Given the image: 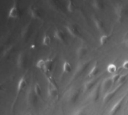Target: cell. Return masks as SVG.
<instances>
[{"instance_id":"8fae6325","label":"cell","mask_w":128,"mask_h":115,"mask_svg":"<svg viewBox=\"0 0 128 115\" xmlns=\"http://www.w3.org/2000/svg\"><path fill=\"white\" fill-rule=\"evenodd\" d=\"M25 64V55L22 52H20L16 58V66L19 68H22Z\"/></svg>"},{"instance_id":"7402d4cb","label":"cell","mask_w":128,"mask_h":115,"mask_svg":"<svg viewBox=\"0 0 128 115\" xmlns=\"http://www.w3.org/2000/svg\"><path fill=\"white\" fill-rule=\"evenodd\" d=\"M34 93L35 94V95L37 97H41L42 90H41V87L39 85V83H36L34 85Z\"/></svg>"},{"instance_id":"83f0119b","label":"cell","mask_w":128,"mask_h":115,"mask_svg":"<svg viewBox=\"0 0 128 115\" xmlns=\"http://www.w3.org/2000/svg\"><path fill=\"white\" fill-rule=\"evenodd\" d=\"M74 115H86V112H85V111L83 109H80V110H78V111H76L75 112Z\"/></svg>"},{"instance_id":"e0dca14e","label":"cell","mask_w":128,"mask_h":115,"mask_svg":"<svg viewBox=\"0 0 128 115\" xmlns=\"http://www.w3.org/2000/svg\"><path fill=\"white\" fill-rule=\"evenodd\" d=\"M72 70V67H71V65L69 62L68 61H65L64 62L63 64V66H62V71L64 73H70Z\"/></svg>"},{"instance_id":"5bb4252c","label":"cell","mask_w":128,"mask_h":115,"mask_svg":"<svg viewBox=\"0 0 128 115\" xmlns=\"http://www.w3.org/2000/svg\"><path fill=\"white\" fill-rule=\"evenodd\" d=\"M96 82H97V80H96V79H92V80H90V81L86 82L84 84V86H83V90H84V91L86 92V91H88V90L92 89V87L94 85V84H95Z\"/></svg>"},{"instance_id":"cb8c5ba5","label":"cell","mask_w":128,"mask_h":115,"mask_svg":"<svg viewBox=\"0 0 128 115\" xmlns=\"http://www.w3.org/2000/svg\"><path fill=\"white\" fill-rule=\"evenodd\" d=\"M50 43H51V38H50V37L49 35H47V34H45L44 36V37H43V39H42V44L44 46H49L50 44Z\"/></svg>"},{"instance_id":"9a60e30c","label":"cell","mask_w":128,"mask_h":115,"mask_svg":"<svg viewBox=\"0 0 128 115\" xmlns=\"http://www.w3.org/2000/svg\"><path fill=\"white\" fill-rule=\"evenodd\" d=\"M92 7L94 9H95L97 10H101L104 7V3L102 1H92Z\"/></svg>"},{"instance_id":"484cf974","label":"cell","mask_w":128,"mask_h":115,"mask_svg":"<svg viewBox=\"0 0 128 115\" xmlns=\"http://www.w3.org/2000/svg\"><path fill=\"white\" fill-rule=\"evenodd\" d=\"M66 7H67V10L69 13H73L74 11V10H75V6H74L73 1H68Z\"/></svg>"},{"instance_id":"603a6c76","label":"cell","mask_w":128,"mask_h":115,"mask_svg":"<svg viewBox=\"0 0 128 115\" xmlns=\"http://www.w3.org/2000/svg\"><path fill=\"white\" fill-rule=\"evenodd\" d=\"M46 65V60L44 59H39L36 63V67L40 70H44Z\"/></svg>"},{"instance_id":"8992f818","label":"cell","mask_w":128,"mask_h":115,"mask_svg":"<svg viewBox=\"0 0 128 115\" xmlns=\"http://www.w3.org/2000/svg\"><path fill=\"white\" fill-rule=\"evenodd\" d=\"M28 12L30 16L34 18V19H40V12L38 11V10L33 5H32L31 7H29L28 8Z\"/></svg>"},{"instance_id":"7c38bea8","label":"cell","mask_w":128,"mask_h":115,"mask_svg":"<svg viewBox=\"0 0 128 115\" xmlns=\"http://www.w3.org/2000/svg\"><path fill=\"white\" fill-rule=\"evenodd\" d=\"M112 84H113V81H112V76L110 77V78H108V79H106L104 81V82L102 83V85H101L102 89L104 90V91L108 90V89L111 87V85H112Z\"/></svg>"},{"instance_id":"3957f363","label":"cell","mask_w":128,"mask_h":115,"mask_svg":"<svg viewBox=\"0 0 128 115\" xmlns=\"http://www.w3.org/2000/svg\"><path fill=\"white\" fill-rule=\"evenodd\" d=\"M19 16V10L16 6V2L14 3L12 7L10 8L8 12V18L10 19H16Z\"/></svg>"},{"instance_id":"4316f807","label":"cell","mask_w":128,"mask_h":115,"mask_svg":"<svg viewBox=\"0 0 128 115\" xmlns=\"http://www.w3.org/2000/svg\"><path fill=\"white\" fill-rule=\"evenodd\" d=\"M128 75V74L121 75V76H120V77H119V79H118V82H117V83H118V84H119V85H122V84H123V83L125 82V80L127 79Z\"/></svg>"},{"instance_id":"52a82bcc","label":"cell","mask_w":128,"mask_h":115,"mask_svg":"<svg viewBox=\"0 0 128 115\" xmlns=\"http://www.w3.org/2000/svg\"><path fill=\"white\" fill-rule=\"evenodd\" d=\"M93 21H94V24L96 27V28L99 31H104V22L97 16L94 17L93 19Z\"/></svg>"},{"instance_id":"4fadbf2b","label":"cell","mask_w":128,"mask_h":115,"mask_svg":"<svg viewBox=\"0 0 128 115\" xmlns=\"http://www.w3.org/2000/svg\"><path fill=\"white\" fill-rule=\"evenodd\" d=\"M118 88H119V87L118 88H116V89H114L113 91H110V92H109V93H107L105 96H104V103H106V102H109L116 94V93L118 92Z\"/></svg>"},{"instance_id":"f1b7e54d","label":"cell","mask_w":128,"mask_h":115,"mask_svg":"<svg viewBox=\"0 0 128 115\" xmlns=\"http://www.w3.org/2000/svg\"><path fill=\"white\" fill-rule=\"evenodd\" d=\"M28 26H26V28H24L23 29H22V37H24V36H26V34L28 33Z\"/></svg>"},{"instance_id":"1f68e13d","label":"cell","mask_w":128,"mask_h":115,"mask_svg":"<svg viewBox=\"0 0 128 115\" xmlns=\"http://www.w3.org/2000/svg\"><path fill=\"white\" fill-rule=\"evenodd\" d=\"M26 115H31V114H26Z\"/></svg>"},{"instance_id":"9c48e42d","label":"cell","mask_w":128,"mask_h":115,"mask_svg":"<svg viewBox=\"0 0 128 115\" xmlns=\"http://www.w3.org/2000/svg\"><path fill=\"white\" fill-rule=\"evenodd\" d=\"M53 36L54 38L59 41V42H64V35L63 34V32L62 31H60L59 29H56L54 33H53Z\"/></svg>"},{"instance_id":"ffe728a7","label":"cell","mask_w":128,"mask_h":115,"mask_svg":"<svg viewBox=\"0 0 128 115\" xmlns=\"http://www.w3.org/2000/svg\"><path fill=\"white\" fill-rule=\"evenodd\" d=\"M106 71L110 73V74H116V71H117V67L116 64H108L107 67H106Z\"/></svg>"},{"instance_id":"44dd1931","label":"cell","mask_w":128,"mask_h":115,"mask_svg":"<svg viewBox=\"0 0 128 115\" xmlns=\"http://www.w3.org/2000/svg\"><path fill=\"white\" fill-rule=\"evenodd\" d=\"M100 87H98L95 90H94L92 93V98L93 99L94 101H97L99 98V96H100Z\"/></svg>"},{"instance_id":"f546056e","label":"cell","mask_w":128,"mask_h":115,"mask_svg":"<svg viewBox=\"0 0 128 115\" xmlns=\"http://www.w3.org/2000/svg\"><path fill=\"white\" fill-rule=\"evenodd\" d=\"M122 67H123V68L124 69H128V61H125L124 63H123V64H122Z\"/></svg>"},{"instance_id":"d4e9b609","label":"cell","mask_w":128,"mask_h":115,"mask_svg":"<svg viewBox=\"0 0 128 115\" xmlns=\"http://www.w3.org/2000/svg\"><path fill=\"white\" fill-rule=\"evenodd\" d=\"M109 37H109L107 34H102V35L100 37V40H99L100 44L101 46L105 45V44L107 43V41H108V40H109Z\"/></svg>"},{"instance_id":"277c9868","label":"cell","mask_w":128,"mask_h":115,"mask_svg":"<svg viewBox=\"0 0 128 115\" xmlns=\"http://www.w3.org/2000/svg\"><path fill=\"white\" fill-rule=\"evenodd\" d=\"M124 97H122L121 100H119L111 109L110 112V115H116L117 114V112L121 109L122 108V106L123 104V102H124Z\"/></svg>"},{"instance_id":"4dcf8cb0","label":"cell","mask_w":128,"mask_h":115,"mask_svg":"<svg viewBox=\"0 0 128 115\" xmlns=\"http://www.w3.org/2000/svg\"><path fill=\"white\" fill-rule=\"evenodd\" d=\"M124 45H125V46L128 48V39H127L125 41H124Z\"/></svg>"},{"instance_id":"7a4b0ae2","label":"cell","mask_w":128,"mask_h":115,"mask_svg":"<svg viewBox=\"0 0 128 115\" xmlns=\"http://www.w3.org/2000/svg\"><path fill=\"white\" fill-rule=\"evenodd\" d=\"M58 89L56 85L52 82V81L49 79L48 80V88H47V94L50 97H55L57 95Z\"/></svg>"},{"instance_id":"ba28073f","label":"cell","mask_w":128,"mask_h":115,"mask_svg":"<svg viewBox=\"0 0 128 115\" xmlns=\"http://www.w3.org/2000/svg\"><path fill=\"white\" fill-rule=\"evenodd\" d=\"M26 80L24 77H22L20 79V80L18 81L17 83V86H16V94H19L22 90L23 88L26 87Z\"/></svg>"},{"instance_id":"30bf717a","label":"cell","mask_w":128,"mask_h":115,"mask_svg":"<svg viewBox=\"0 0 128 115\" xmlns=\"http://www.w3.org/2000/svg\"><path fill=\"white\" fill-rule=\"evenodd\" d=\"M65 28H66L67 31L68 32V34H69L71 37H77L78 32H77L76 28L74 26H73V25H68L65 26Z\"/></svg>"},{"instance_id":"2e32d148","label":"cell","mask_w":128,"mask_h":115,"mask_svg":"<svg viewBox=\"0 0 128 115\" xmlns=\"http://www.w3.org/2000/svg\"><path fill=\"white\" fill-rule=\"evenodd\" d=\"M87 52V49L85 46H80L76 49V56L79 58H82Z\"/></svg>"},{"instance_id":"ac0fdd59","label":"cell","mask_w":128,"mask_h":115,"mask_svg":"<svg viewBox=\"0 0 128 115\" xmlns=\"http://www.w3.org/2000/svg\"><path fill=\"white\" fill-rule=\"evenodd\" d=\"M98 72V66L97 64H95L90 70V71H89V73L88 74V78H94L97 75Z\"/></svg>"},{"instance_id":"5b68a950","label":"cell","mask_w":128,"mask_h":115,"mask_svg":"<svg viewBox=\"0 0 128 115\" xmlns=\"http://www.w3.org/2000/svg\"><path fill=\"white\" fill-rule=\"evenodd\" d=\"M114 10H115V14H116V17L118 19H121L124 15V7L123 6V4L121 3L117 4L115 7Z\"/></svg>"},{"instance_id":"6da1fadb","label":"cell","mask_w":128,"mask_h":115,"mask_svg":"<svg viewBox=\"0 0 128 115\" xmlns=\"http://www.w3.org/2000/svg\"><path fill=\"white\" fill-rule=\"evenodd\" d=\"M88 64H89V61H85V62H82V63H80L79 64H77L75 72L73 75V78L76 79V77L80 76L84 72V70L87 68Z\"/></svg>"},{"instance_id":"d6986e66","label":"cell","mask_w":128,"mask_h":115,"mask_svg":"<svg viewBox=\"0 0 128 115\" xmlns=\"http://www.w3.org/2000/svg\"><path fill=\"white\" fill-rule=\"evenodd\" d=\"M79 98V91H74L69 97V100L71 103H76Z\"/></svg>"}]
</instances>
